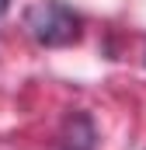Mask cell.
Instances as JSON below:
<instances>
[{
  "instance_id": "cell-2",
  "label": "cell",
  "mask_w": 146,
  "mask_h": 150,
  "mask_svg": "<svg viewBox=\"0 0 146 150\" xmlns=\"http://www.w3.org/2000/svg\"><path fill=\"white\" fill-rule=\"evenodd\" d=\"M7 7H11V0H0V18L7 14Z\"/></svg>"
},
{
  "instance_id": "cell-1",
  "label": "cell",
  "mask_w": 146,
  "mask_h": 150,
  "mask_svg": "<svg viewBox=\"0 0 146 150\" xmlns=\"http://www.w3.org/2000/svg\"><path fill=\"white\" fill-rule=\"evenodd\" d=\"M25 28L38 45H70L80 38V18L59 0H38L25 14Z\"/></svg>"
}]
</instances>
